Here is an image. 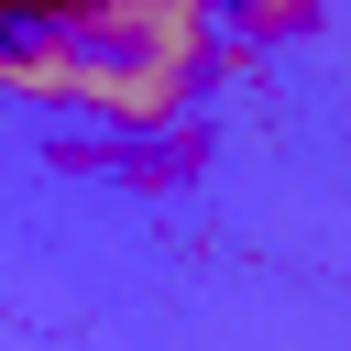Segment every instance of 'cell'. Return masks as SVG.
<instances>
[{"label": "cell", "instance_id": "6da1fadb", "mask_svg": "<svg viewBox=\"0 0 351 351\" xmlns=\"http://www.w3.org/2000/svg\"><path fill=\"white\" fill-rule=\"evenodd\" d=\"M329 0H219V22H241L252 44H285V33H307Z\"/></svg>", "mask_w": 351, "mask_h": 351}]
</instances>
